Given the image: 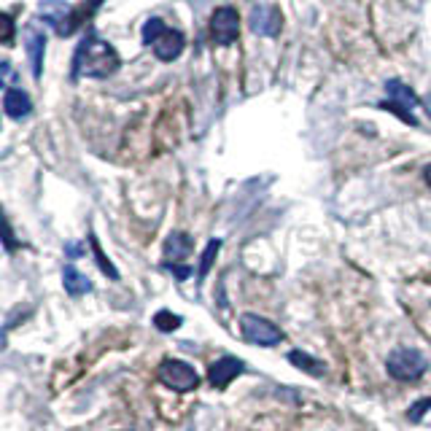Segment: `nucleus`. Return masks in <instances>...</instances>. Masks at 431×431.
<instances>
[{"label": "nucleus", "mask_w": 431, "mask_h": 431, "mask_svg": "<svg viewBox=\"0 0 431 431\" xmlns=\"http://www.w3.org/2000/svg\"><path fill=\"white\" fill-rule=\"evenodd\" d=\"M122 59L116 54L111 43L100 41L94 33H87V38L81 41V46L75 49V59H73V78H108L111 73L119 71Z\"/></svg>", "instance_id": "obj_1"}, {"label": "nucleus", "mask_w": 431, "mask_h": 431, "mask_svg": "<svg viewBox=\"0 0 431 431\" xmlns=\"http://www.w3.org/2000/svg\"><path fill=\"white\" fill-rule=\"evenodd\" d=\"M87 6L89 3H84V8H71L65 0H41V17L54 27L57 36H73L75 27L92 14Z\"/></svg>", "instance_id": "obj_2"}, {"label": "nucleus", "mask_w": 431, "mask_h": 431, "mask_svg": "<svg viewBox=\"0 0 431 431\" xmlns=\"http://www.w3.org/2000/svg\"><path fill=\"white\" fill-rule=\"evenodd\" d=\"M386 367H388V375L394 377V380L410 383V380H415V377H421L426 372V358H423L421 351L399 348V351H394V353L388 356Z\"/></svg>", "instance_id": "obj_3"}, {"label": "nucleus", "mask_w": 431, "mask_h": 431, "mask_svg": "<svg viewBox=\"0 0 431 431\" xmlns=\"http://www.w3.org/2000/svg\"><path fill=\"white\" fill-rule=\"evenodd\" d=\"M156 377L173 388V391H178V394H187L191 388H197V383H200V375L194 372V367H189L187 361H162L159 364V370H156Z\"/></svg>", "instance_id": "obj_4"}, {"label": "nucleus", "mask_w": 431, "mask_h": 431, "mask_svg": "<svg viewBox=\"0 0 431 431\" xmlns=\"http://www.w3.org/2000/svg\"><path fill=\"white\" fill-rule=\"evenodd\" d=\"M386 92H388V100L383 103V108L394 111L402 122H407L410 127H415V124H418V119L413 116V111H415V105H418V97H415L413 89H410V87H404L402 81L391 78V81L386 84Z\"/></svg>", "instance_id": "obj_5"}, {"label": "nucleus", "mask_w": 431, "mask_h": 431, "mask_svg": "<svg viewBox=\"0 0 431 431\" xmlns=\"http://www.w3.org/2000/svg\"><path fill=\"white\" fill-rule=\"evenodd\" d=\"M240 332L254 345H278L283 339L281 329L275 323H270L267 319H262V316H256V313H245L240 319Z\"/></svg>", "instance_id": "obj_6"}, {"label": "nucleus", "mask_w": 431, "mask_h": 431, "mask_svg": "<svg viewBox=\"0 0 431 431\" xmlns=\"http://www.w3.org/2000/svg\"><path fill=\"white\" fill-rule=\"evenodd\" d=\"M210 36L219 46H229L240 36V17L232 6H221L210 17Z\"/></svg>", "instance_id": "obj_7"}, {"label": "nucleus", "mask_w": 431, "mask_h": 431, "mask_svg": "<svg viewBox=\"0 0 431 431\" xmlns=\"http://www.w3.org/2000/svg\"><path fill=\"white\" fill-rule=\"evenodd\" d=\"M251 27H254V33H259V36L275 38L283 27V14L275 6H256V8L251 11Z\"/></svg>", "instance_id": "obj_8"}, {"label": "nucleus", "mask_w": 431, "mask_h": 431, "mask_svg": "<svg viewBox=\"0 0 431 431\" xmlns=\"http://www.w3.org/2000/svg\"><path fill=\"white\" fill-rule=\"evenodd\" d=\"M184 33L181 30H173V27H165L156 41L151 43V49H154V54L159 57L162 62H173V59H178L181 52H184Z\"/></svg>", "instance_id": "obj_9"}, {"label": "nucleus", "mask_w": 431, "mask_h": 431, "mask_svg": "<svg viewBox=\"0 0 431 431\" xmlns=\"http://www.w3.org/2000/svg\"><path fill=\"white\" fill-rule=\"evenodd\" d=\"M243 372V361L240 358H232V356H224V358H219L213 367H210V372H207V380H210V386L213 388H226L235 377Z\"/></svg>", "instance_id": "obj_10"}, {"label": "nucleus", "mask_w": 431, "mask_h": 431, "mask_svg": "<svg viewBox=\"0 0 431 431\" xmlns=\"http://www.w3.org/2000/svg\"><path fill=\"white\" fill-rule=\"evenodd\" d=\"M3 111H6L8 119H22V116H27L33 111V103H30V97H27L24 89L8 87L6 94H3Z\"/></svg>", "instance_id": "obj_11"}, {"label": "nucleus", "mask_w": 431, "mask_h": 431, "mask_svg": "<svg viewBox=\"0 0 431 431\" xmlns=\"http://www.w3.org/2000/svg\"><path fill=\"white\" fill-rule=\"evenodd\" d=\"M24 41H27V54H30L33 75L41 78V73H43V49H46V36L38 30L36 24H30V27H27V36H24Z\"/></svg>", "instance_id": "obj_12"}, {"label": "nucleus", "mask_w": 431, "mask_h": 431, "mask_svg": "<svg viewBox=\"0 0 431 431\" xmlns=\"http://www.w3.org/2000/svg\"><path fill=\"white\" fill-rule=\"evenodd\" d=\"M189 254H191V238H189L187 232H173L168 240H165V259H173V264L181 262V259H187Z\"/></svg>", "instance_id": "obj_13"}, {"label": "nucleus", "mask_w": 431, "mask_h": 431, "mask_svg": "<svg viewBox=\"0 0 431 431\" xmlns=\"http://www.w3.org/2000/svg\"><path fill=\"white\" fill-rule=\"evenodd\" d=\"M62 283H65V291L68 294H73V297H81V294H87V291H92V283L87 275H81L75 267H65L62 270Z\"/></svg>", "instance_id": "obj_14"}, {"label": "nucleus", "mask_w": 431, "mask_h": 431, "mask_svg": "<svg viewBox=\"0 0 431 431\" xmlns=\"http://www.w3.org/2000/svg\"><path fill=\"white\" fill-rule=\"evenodd\" d=\"M288 361H291L294 367L305 370V372H310V375H323V372H326V367L321 364L319 358L307 356V353H302V351H291V353H288Z\"/></svg>", "instance_id": "obj_15"}, {"label": "nucleus", "mask_w": 431, "mask_h": 431, "mask_svg": "<svg viewBox=\"0 0 431 431\" xmlns=\"http://www.w3.org/2000/svg\"><path fill=\"white\" fill-rule=\"evenodd\" d=\"M219 251H221V240H210V243H207V248L203 251V259H200V270H197V278H200V281H205V275L210 272V267H213V262H216Z\"/></svg>", "instance_id": "obj_16"}, {"label": "nucleus", "mask_w": 431, "mask_h": 431, "mask_svg": "<svg viewBox=\"0 0 431 431\" xmlns=\"http://www.w3.org/2000/svg\"><path fill=\"white\" fill-rule=\"evenodd\" d=\"M89 245H92V254H94V259H97V264H100V270H103L111 281H116V278H119V272H116V267L111 264V259L103 254V248H100V243H97V238H94V235H89Z\"/></svg>", "instance_id": "obj_17"}, {"label": "nucleus", "mask_w": 431, "mask_h": 431, "mask_svg": "<svg viewBox=\"0 0 431 431\" xmlns=\"http://www.w3.org/2000/svg\"><path fill=\"white\" fill-rule=\"evenodd\" d=\"M154 326H156L159 332H175V329L181 326V316H175V313H170V310H159V313L154 316Z\"/></svg>", "instance_id": "obj_18"}, {"label": "nucleus", "mask_w": 431, "mask_h": 431, "mask_svg": "<svg viewBox=\"0 0 431 431\" xmlns=\"http://www.w3.org/2000/svg\"><path fill=\"white\" fill-rule=\"evenodd\" d=\"M162 30H165V22H162V19H156V17H151L149 22L143 24V43H146V46H151V43L156 41V36H159Z\"/></svg>", "instance_id": "obj_19"}, {"label": "nucleus", "mask_w": 431, "mask_h": 431, "mask_svg": "<svg viewBox=\"0 0 431 431\" xmlns=\"http://www.w3.org/2000/svg\"><path fill=\"white\" fill-rule=\"evenodd\" d=\"M431 410V396H423V399H418L413 407L407 410V418H410V423H421V418Z\"/></svg>", "instance_id": "obj_20"}, {"label": "nucleus", "mask_w": 431, "mask_h": 431, "mask_svg": "<svg viewBox=\"0 0 431 431\" xmlns=\"http://www.w3.org/2000/svg\"><path fill=\"white\" fill-rule=\"evenodd\" d=\"M11 38H14V19H11V14H3V36H0V41L8 46Z\"/></svg>", "instance_id": "obj_21"}, {"label": "nucleus", "mask_w": 431, "mask_h": 431, "mask_svg": "<svg viewBox=\"0 0 431 431\" xmlns=\"http://www.w3.org/2000/svg\"><path fill=\"white\" fill-rule=\"evenodd\" d=\"M168 267L173 270V272H175V278H178V281H187L189 272H191L189 267H181V264H170V262H168Z\"/></svg>", "instance_id": "obj_22"}, {"label": "nucleus", "mask_w": 431, "mask_h": 431, "mask_svg": "<svg viewBox=\"0 0 431 431\" xmlns=\"http://www.w3.org/2000/svg\"><path fill=\"white\" fill-rule=\"evenodd\" d=\"M14 248H17V243H14V235H11V224H6V251L14 254Z\"/></svg>", "instance_id": "obj_23"}, {"label": "nucleus", "mask_w": 431, "mask_h": 431, "mask_svg": "<svg viewBox=\"0 0 431 431\" xmlns=\"http://www.w3.org/2000/svg\"><path fill=\"white\" fill-rule=\"evenodd\" d=\"M423 178H426V184L431 187V165H429L426 170H423Z\"/></svg>", "instance_id": "obj_24"}, {"label": "nucleus", "mask_w": 431, "mask_h": 431, "mask_svg": "<svg viewBox=\"0 0 431 431\" xmlns=\"http://www.w3.org/2000/svg\"><path fill=\"white\" fill-rule=\"evenodd\" d=\"M426 105H429V111H431V94L426 97Z\"/></svg>", "instance_id": "obj_25"}]
</instances>
